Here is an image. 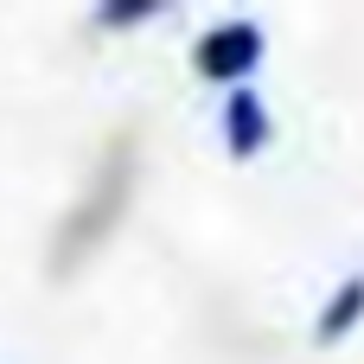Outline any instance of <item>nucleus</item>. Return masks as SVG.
<instances>
[{
    "instance_id": "39448f33",
    "label": "nucleus",
    "mask_w": 364,
    "mask_h": 364,
    "mask_svg": "<svg viewBox=\"0 0 364 364\" xmlns=\"http://www.w3.org/2000/svg\"><path fill=\"white\" fill-rule=\"evenodd\" d=\"M154 13H160V0H122V6H96V26H141Z\"/></svg>"
},
{
    "instance_id": "20e7f679",
    "label": "nucleus",
    "mask_w": 364,
    "mask_h": 364,
    "mask_svg": "<svg viewBox=\"0 0 364 364\" xmlns=\"http://www.w3.org/2000/svg\"><path fill=\"white\" fill-rule=\"evenodd\" d=\"M358 320H364V275H346V282L326 294V307H320V320H314V339H320V346H339Z\"/></svg>"
},
{
    "instance_id": "f03ea898",
    "label": "nucleus",
    "mask_w": 364,
    "mask_h": 364,
    "mask_svg": "<svg viewBox=\"0 0 364 364\" xmlns=\"http://www.w3.org/2000/svg\"><path fill=\"white\" fill-rule=\"evenodd\" d=\"M269 134H275L269 102L256 96V83H237L224 96V147H230V160H256L269 147Z\"/></svg>"
},
{
    "instance_id": "7ed1b4c3",
    "label": "nucleus",
    "mask_w": 364,
    "mask_h": 364,
    "mask_svg": "<svg viewBox=\"0 0 364 364\" xmlns=\"http://www.w3.org/2000/svg\"><path fill=\"white\" fill-rule=\"evenodd\" d=\"M115 198H128V147H122V154L109 160L102 186H96V192L83 198V211H77V218L64 224V243H58V250H64V262H70V256H77V250H83L90 237H102V224L115 218Z\"/></svg>"
},
{
    "instance_id": "f257e3e1",
    "label": "nucleus",
    "mask_w": 364,
    "mask_h": 364,
    "mask_svg": "<svg viewBox=\"0 0 364 364\" xmlns=\"http://www.w3.org/2000/svg\"><path fill=\"white\" fill-rule=\"evenodd\" d=\"M262 26L256 19H224V26H211L198 45H192V64H198V77H211V83H250V70L262 64Z\"/></svg>"
}]
</instances>
